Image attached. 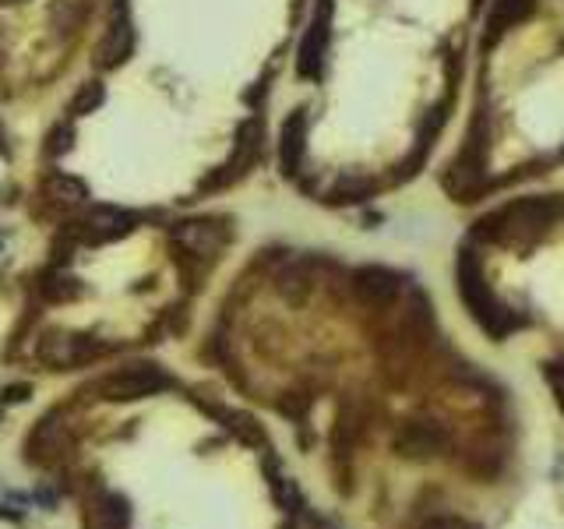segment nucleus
Instances as JSON below:
<instances>
[{
    "instance_id": "nucleus-14",
    "label": "nucleus",
    "mask_w": 564,
    "mask_h": 529,
    "mask_svg": "<svg viewBox=\"0 0 564 529\" xmlns=\"http://www.w3.org/2000/svg\"><path fill=\"white\" fill-rule=\"evenodd\" d=\"M46 194H50V202H57V205H85L89 187H85V180H78V177L53 173V177L46 180Z\"/></svg>"
},
{
    "instance_id": "nucleus-1",
    "label": "nucleus",
    "mask_w": 564,
    "mask_h": 529,
    "mask_svg": "<svg viewBox=\"0 0 564 529\" xmlns=\"http://www.w3.org/2000/svg\"><path fill=\"white\" fill-rule=\"evenodd\" d=\"M561 212H564V205L557 202L554 194H543V198H519V202H508V205H501V209L487 212V216L473 226V237L483 240V244L529 247L557 223Z\"/></svg>"
},
{
    "instance_id": "nucleus-20",
    "label": "nucleus",
    "mask_w": 564,
    "mask_h": 529,
    "mask_svg": "<svg viewBox=\"0 0 564 529\" xmlns=\"http://www.w3.org/2000/svg\"><path fill=\"white\" fill-rule=\"evenodd\" d=\"M420 529H462L455 519H445V515H434V519H427Z\"/></svg>"
},
{
    "instance_id": "nucleus-3",
    "label": "nucleus",
    "mask_w": 564,
    "mask_h": 529,
    "mask_svg": "<svg viewBox=\"0 0 564 529\" xmlns=\"http://www.w3.org/2000/svg\"><path fill=\"white\" fill-rule=\"evenodd\" d=\"M483 177H487V124H483V117H476L459 159L448 166L445 187L459 202H473L483 191Z\"/></svg>"
},
{
    "instance_id": "nucleus-8",
    "label": "nucleus",
    "mask_w": 564,
    "mask_h": 529,
    "mask_svg": "<svg viewBox=\"0 0 564 529\" xmlns=\"http://www.w3.org/2000/svg\"><path fill=\"white\" fill-rule=\"evenodd\" d=\"M131 230H134V216L117 209V205H92L82 219V233L92 244H110V240H120Z\"/></svg>"
},
{
    "instance_id": "nucleus-17",
    "label": "nucleus",
    "mask_w": 564,
    "mask_h": 529,
    "mask_svg": "<svg viewBox=\"0 0 564 529\" xmlns=\"http://www.w3.org/2000/svg\"><path fill=\"white\" fill-rule=\"evenodd\" d=\"M233 431H237L240 434V438H244L247 441V445H261V427L258 424H254V420L251 417H240V413H233Z\"/></svg>"
},
{
    "instance_id": "nucleus-7",
    "label": "nucleus",
    "mask_w": 564,
    "mask_h": 529,
    "mask_svg": "<svg viewBox=\"0 0 564 529\" xmlns=\"http://www.w3.org/2000/svg\"><path fill=\"white\" fill-rule=\"evenodd\" d=\"M445 448V431H441L438 424H431V420H409V424H402V431L395 434V452L402 455V459H434V455Z\"/></svg>"
},
{
    "instance_id": "nucleus-9",
    "label": "nucleus",
    "mask_w": 564,
    "mask_h": 529,
    "mask_svg": "<svg viewBox=\"0 0 564 529\" xmlns=\"http://www.w3.org/2000/svg\"><path fill=\"white\" fill-rule=\"evenodd\" d=\"M304 152H307V113L293 110L286 117L279 131V166L282 177H297L300 166H304Z\"/></svg>"
},
{
    "instance_id": "nucleus-6",
    "label": "nucleus",
    "mask_w": 564,
    "mask_h": 529,
    "mask_svg": "<svg viewBox=\"0 0 564 529\" xmlns=\"http://www.w3.org/2000/svg\"><path fill=\"white\" fill-rule=\"evenodd\" d=\"M328 39H332V0H321L297 50L300 78H311V82L321 78V68H325V57H328Z\"/></svg>"
},
{
    "instance_id": "nucleus-2",
    "label": "nucleus",
    "mask_w": 564,
    "mask_h": 529,
    "mask_svg": "<svg viewBox=\"0 0 564 529\" xmlns=\"http://www.w3.org/2000/svg\"><path fill=\"white\" fill-rule=\"evenodd\" d=\"M459 297H462V304L469 307L473 321H480V325L487 328V336L505 339V336H512L515 328H519L515 311H508V307L501 304L494 293H490L480 258H476L469 247L459 254Z\"/></svg>"
},
{
    "instance_id": "nucleus-13",
    "label": "nucleus",
    "mask_w": 564,
    "mask_h": 529,
    "mask_svg": "<svg viewBox=\"0 0 564 529\" xmlns=\"http://www.w3.org/2000/svg\"><path fill=\"white\" fill-rule=\"evenodd\" d=\"M43 357L53 367H67V364H78V360H89L92 346L82 336H53L50 343H43Z\"/></svg>"
},
{
    "instance_id": "nucleus-12",
    "label": "nucleus",
    "mask_w": 564,
    "mask_h": 529,
    "mask_svg": "<svg viewBox=\"0 0 564 529\" xmlns=\"http://www.w3.org/2000/svg\"><path fill=\"white\" fill-rule=\"evenodd\" d=\"M533 8H536L533 0H494V4H490V15H487V36H483V43L494 46L508 29L526 22V18L533 15Z\"/></svg>"
},
{
    "instance_id": "nucleus-16",
    "label": "nucleus",
    "mask_w": 564,
    "mask_h": 529,
    "mask_svg": "<svg viewBox=\"0 0 564 529\" xmlns=\"http://www.w3.org/2000/svg\"><path fill=\"white\" fill-rule=\"evenodd\" d=\"M103 99H106L103 85H99V82H85L82 89H78V96L71 99V113H75V117H85V113H92L96 106H103Z\"/></svg>"
},
{
    "instance_id": "nucleus-4",
    "label": "nucleus",
    "mask_w": 564,
    "mask_h": 529,
    "mask_svg": "<svg viewBox=\"0 0 564 529\" xmlns=\"http://www.w3.org/2000/svg\"><path fill=\"white\" fill-rule=\"evenodd\" d=\"M173 385V378L163 371L159 364H131L120 367V371L106 374L99 381V392L110 403H131V399H149V395H159Z\"/></svg>"
},
{
    "instance_id": "nucleus-5",
    "label": "nucleus",
    "mask_w": 564,
    "mask_h": 529,
    "mask_svg": "<svg viewBox=\"0 0 564 529\" xmlns=\"http://www.w3.org/2000/svg\"><path fill=\"white\" fill-rule=\"evenodd\" d=\"M134 50V18H131V0H113L110 4V22L96 46V64L103 71L120 68Z\"/></svg>"
},
{
    "instance_id": "nucleus-21",
    "label": "nucleus",
    "mask_w": 564,
    "mask_h": 529,
    "mask_svg": "<svg viewBox=\"0 0 564 529\" xmlns=\"http://www.w3.org/2000/svg\"><path fill=\"white\" fill-rule=\"evenodd\" d=\"M0 4H29V0H0Z\"/></svg>"
},
{
    "instance_id": "nucleus-15",
    "label": "nucleus",
    "mask_w": 564,
    "mask_h": 529,
    "mask_svg": "<svg viewBox=\"0 0 564 529\" xmlns=\"http://www.w3.org/2000/svg\"><path fill=\"white\" fill-rule=\"evenodd\" d=\"M131 526V505L120 494H106L99 501V529H127Z\"/></svg>"
},
{
    "instance_id": "nucleus-10",
    "label": "nucleus",
    "mask_w": 564,
    "mask_h": 529,
    "mask_svg": "<svg viewBox=\"0 0 564 529\" xmlns=\"http://www.w3.org/2000/svg\"><path fill=\"white\" fill-rule=\"evenodd\" d=\"M399 286H402L399 276H395L392 269H381V265H367V269H360L357 276H353V290H357V297L371 307L392 304V300L399 297Z\"/></svg>"
},
{
    "instance_id": "nucleus-18",
    "label": "nucleus",
    "mask_w": 564,
    "mask_h": 529,
    "mask_svg": "<svg viewBox=\"0 0 564 529\" xmlns=\"http://www.w3.org/2000/svg\"><path fill=\"white\" fill-rule=\"evenodd\" d=\"M547 381L554 385L557 392V406L564 410V364L561 360H554V364H547Z\"/></svg>"
},
{
    "instance_id": "nucleus-19",
    "label": "nucleus",
    "mask_w": 564,
    "mask_h": 529,
    "mask_svg": "<svg viewBox=\"0 0 564 529\" xmlns=\"http://www.w3.org/2000/svg\"><path fill=\"white\" fill-rule=\"evenodd\" d=\"M46 149H50V156H64V152L71 149V131H67V127H57V131L50 135V145H46Z\"/></svg>"
},
{
    "instance_id": "nucleus-11",
    "label": "nucleus",
    "mask_w": 564,
    "mask_h": 529,
    "mask_svg": "<svg viewBox=\"0 0 564 529\" xmlns=\"http://www.w3.org/2000/svg\"><path fill=\"white\" fill-rule=\"evenodd\" d=\"M173 240H177L187 254L212 258V254L226 244V233L219 230L216 223H205V219H198V223H180L177 230H173Z\"/></svg>"
}]
</instances>
